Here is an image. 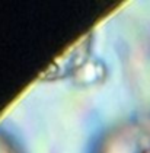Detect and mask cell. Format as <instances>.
<instances>
[{
    "mask_svg": "<svg viewBox=\"0 0 150 153\" xmlns=\"http://www.w3.org/2000/svg\"><path fill=\"white\" fill-rule=\"evenodd\" d=\"M140 153H150V146H147L146 149H143V150H141Z\"/></svg>",
    "mask_w": 150,
    "mask_h": 153,
    "instance_id": "1",
    "label": "cell"
}]
</instances>
